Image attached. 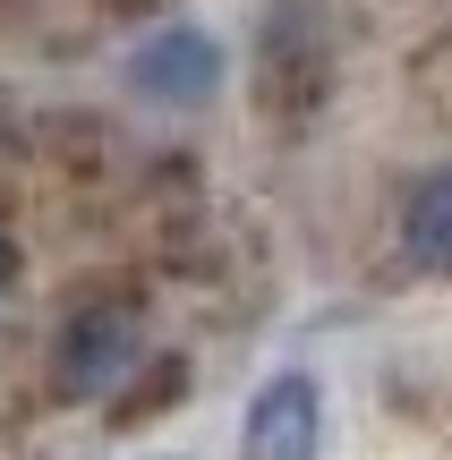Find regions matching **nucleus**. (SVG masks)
I'll use <instances>...</instances> for the list:
<instances>
[{
	"label": "nucleus",
	"instance_id": "obj_2",
	"mask_svg": "<svg viewBox=\"0 0 452 460\" xmlns=\"http://www.w3.org/2000/svg\"><path fill=\"white\" fill-rule=\"evenodd\" d=\"M316 452H324V384L307 367L265 376L248 401V427H239V460H316Z\"/></svg>",
	"mask_w": 452,
	"mask_h": 460
},
{
	"label": "nucleus",
	"instance_id": "obj_1",
	"mask_svg": "<svg viewBox=\"0 0 452 460\" xmlns=\"http://www.w3.org/2000/svg\"><path fill=\"white\" fill-rule=\"evenodd\" d=\"M129 94L154 111H205L222 94V43L205 26H154L129 51Z\"/></svg>",
	"mask_w": 452,
	"mask_h": 460
},
{
	"label": "nucleus",
	"instance_id": "obj_5",
	"mask_svg": "<svg viewBox=\"0 0 452 460\" xmlns=\"http://www.w3.org/2000/svg\"><path fill=\"white\" fill-rule=\"evenodd\" d=\"M9 273H17V239L0 230V298H9Z\"/></svg>",
	"mask_w": 452,
	"mask_h": 460
},
{
	"label": "nucleus",
	"instance_id": "obj_3",
	"mask_svg": "<svg viewBox=\"0 0 452 460\" xmlns=\"http://www.w3.org/2000/svg\"><path fill=\"white\" fill-rule=\"evenodd\" d=\"M137 324L120 307H77L60 324V349H51V376H60V393H77V401H102L120 376L137 367Z\"/></svg>",
	"mask_w": 452,
	"mask_h": 460
},
{
	"label": "nucleus",
	"instance_id": "obj_4",
	"mask_svg": "<svg viewBox=\"0 0 452 460\" xmlns=\"http://www.w3.org/2000/svg\"><path fill=\"white\" fill-rule=\"evenodd\" d=\"M402 247H410V264H427V273H452V163L427 171V180L410 188V205H402Z\"/></svg>",
	"mask_w": 452,
	"mask_h": 460
}]
</instances>
